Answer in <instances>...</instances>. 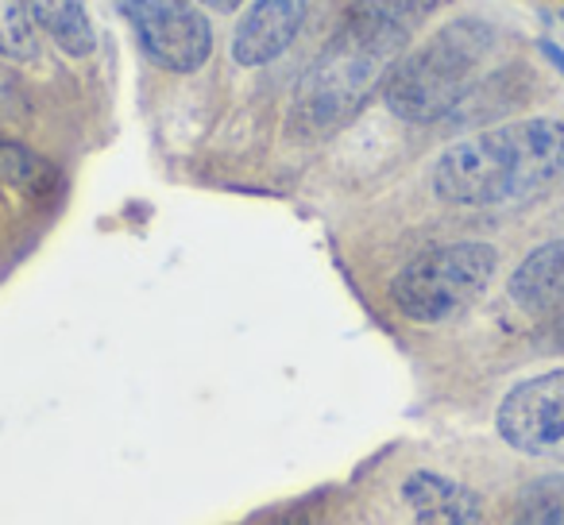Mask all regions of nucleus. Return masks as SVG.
Wrapping results in <instances>:
<instances>
[{"label":"nucleus","instance_id":"423d86ee","mask_svg":"<svg viewBox=\"0 0 564 525\" xmlns=\"http://www.w3.org/2000/svg\"><path fill=\"white\" fill-rule=\"evenodd\" d=\"M495 425L514 452L564 463V371L518 383L502 398Z\"/></svg>","mask_w":564,"mask_h":525},{"label":"nucleus","instance_id":"f8f14e48","mask_svg":"<svg viewBox=\"0 0 564 525\" xmlns=\"http://www.w3.org/2000/svg\"><path fill=\"white\" fill-rule=\"evenodd\" d=\"M0 55L17 58V63H32L40 55L35 20L24 0H0Z\"/></svg>","mask_w":564,"mask_h":525},{"label":"nucleus","instance_id":"39448f33","mask_svg":"<svg viewBox=\"0 0 564 525\" xmlns=\"http://www.w3.org/2000/svg\"><path fill=\"white\" fill-rule=\"evenodd\" d=\"M120 12L155 66L171 74H194L205 66L213 32L194 0H120Z\"/></svg>","mask_w":564,"mask_h":525},{"label":"nucleus","instance_id":"20e7f679","mask_svg":"<svg viewBox=\"0 0 564 525\" xmlns=\"http://www.w3.org/2000/svg\"><path fill=\"white\" fill-rule=\"evenodd\" d=\"M499 251L491 243L460 240L425 248L391 278V306L414 325H441L471 306L491 286Z\"/></svg>","mask_w":564,"mask_h":525},{"label":"nucleus","instance_id":"1a4fd4ad","mask_svg":"<svg viewBox=\"0 0 564 525\" xmlns=\"http://www.w3.org/2000/svg\"><path fill=\"white\" fill-rule=\"evenodd\" d=\"M507 291L525 314H564V240L530 251L510 275Z\"/></svg>","mask_w":564,"mask_h":525},{"label":"nucleus","instance_id":"f3484780","mask_svg":"<svg viewBox=\"0 0 564 525\" xmlns=\"http://www.w3.org/2000/svg\"><path fill=\"white\" fill-rule=\"evenodd\" d=\"M286 525H317L314 517H294V522H286Z\"/></svg>","mask_w":564,"mask_h":525},{"label":"nucleus","instance_id":"9d476101","mask_svg":"<svg viewBox=\"0 0 564 525\" xmlns=\"http://www.w3.org/2000/svg\"><path fill=\"white\" fill-rule=\"evenodd\" d=\"M32 20L58 43V51L86 58L97 51V32L89 24L86 0H24Z\"/></svg>","mask_w":564,"mask_h":525},{"label":"nucleus","instance_id":"f257e3e1","mask_svg":"<svg viewBox=\"0 0 564 525\" xmlns=\"http://www.w3.org/2000/svg\"><path fill=\"white\" fill-rule=\"evenodd\" d=\"M441 0H352L333 40L299 78L291 101L294 140L340 132L387 86L406 43L422 32Z\"/></svg>","mask_w":564,"mask_h":525},{"label":"nucleus","instance_id":"4468645a","mask_svg":"<svg viewBox=\"0 0 564 525\" xmlns=\"http://www.w3.org/2000/svg\"><path fill=\"white\" fill-rule=\"evenodd\" d=\"M541 55H545V58H549V63H553V66H556V70H561V74H564V51H561V47H556V43H541Z\"/></svg>","mask_w":564,"mask_h":525},{"label":"nucleus","instance_id":"9b49d317","mask_svg":"<svg viewBox=\"0 0 564 525\" xmlns=\"http://www.w3.org/2000/svg\"><path fill=\"white\" fill-rule=\"evenodd\" d=\"M0 178L24 194H47L55 186V166L35 151H28L24 143L0 140Z\"/></svg>","mask_w":564,"mask_h":525},{"label":"nucleus","instance_id":"f03ea898","mask_svg":"<svg viewBox=\"0 0 564 525\" xmlns=\"http://www.w3.org/2000/svg\"><path fill=\"white\" fill-rule=\"evenodd\" d=\"M561 174L564 120L533 117L445 147L430 171V186L453 209H502L538 197Z\"/></svg>","mask_w":564,"mask_h":525},{"label":"nucleus","instance_id":"7ed1b4c3","mask_svg":"<svg viewBox=\"0 0 564 525\" xmlns=\"http://www.w3.org/2000/svg\"><path fill=\"white\" fill-rule=\"evenodd\" d=\"M499 32L479 17H460L445 24L422 51L402 58L383 86V101L406 124L448 120L479 78V66L491 58Z\"/></svg>","mask_w":564,"mask_h":525},{"label":"nucleus","instance_id":"6e6552de","mask_svg":"<svg viewBox=\"0 0 564 525\" xmlns=\"http://www.w3.org/2000/svg\"><path fill=\"white\" fill-rule=\"evenodd\" d=\"M402 499L414 514V525H487L476 491L437 471H414L402 483Z\"/></svg>","mask_w":564,"mask_h":525},{"label":"nucleus","instance_id":"0eeeda50","mask_svg":"<svg viewBox=\"0 0 564 525\" xmlns=\"http://www.w3.org/2000/svg\"><path fill=\"white\" fill-rule=\"evenodd\" d=\"M310 0H256L232 35V58L240 66H267L291 47L306 24Z\"/></svg>","mask_w":564,"mask_h":525},{"label":"nucleus","instance_id":"a211bd4d","mask_svg":"<svg viewBox=\"0 0 564 525\" xmlns=\"http://www.w3.org/2000/svg\"><path fill=\"white\" fill-rule=\"evenodd\" d=\"M561 28H564V12H561Z\"/></svg>","mask_w":564,"mask_h":525},{"label":"nucleus","instance_id":"dca6fc26","mask_svg":"<svg viewBox=\"0 0 564 525\" xmlns=\"http://www.w3.org/2000/svg\"><path fill=\"white\" fill-rule=\"evenodd\" d=\"M549 332H553V337H549V340H553V348H564V317H561V321H556Z\"/></svg>","mask_w":564,"mask_h":525},{"label":"nucleus","instance_id":"ddd939ff","mask_svg":"<svg viewBox=\"0 0 564 525\" xmlns=\"http://www.w3.org/2000/svg\"><path fill=\"white\" fill-rule=\"evenodd\" d=\"M522 525H564V475H549L525 486Z\"/></svg>","mask_w":564,"mask_h":525},{"label":"nucleus","instance_id":"2eb2a0df","mask_svg":"<svg viewBox=\"0 0 564 525\" xmlns=\"http://www.w3.org/2000/svg\"><path fill=\"white\" fill-rule=\"evenodd\" d=\"M202 4H209V9H217V12H236L243 0H202Z\"/></svg>","mask_w":564,"mask_h":525}]
</instances>
